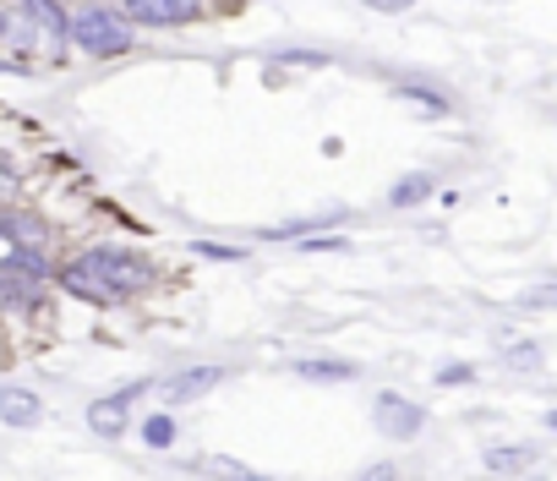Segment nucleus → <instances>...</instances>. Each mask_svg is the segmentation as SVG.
<instances>
[{
	"instance_id": "1",
	"label": "nucleus",
	"mask_w": 557,
	"mask_h": 481,
	"mask_svg": "<svg viewBox=\"0 0 557 481\" xmlns=\"http://www.w3.org/2000/svg\"><path fill=\"white\" fill-rule=\"evenodd\" d=\"M61 291H72L77 301H94V307H115L137 291L153 285V263L143 252H126V247H94L83 258H72L61 274Z\"/></svg>"
},
{
	"instance_id": "2",
	"label": "nucleus",
	"mask_w": 557,
	"mask_h": 481,
	"mask_svg": "<svg viewBox=\"0 0 557 481\" xmlns=\"http://www.w3.org/2000/svg\"><path fill=\"white\" fill-rule=\"evenodd\" d=\"M72 45L83 55H99V61L126 55L132 50V17L126 12H110V7H88V12L72 17Z\"/></svg>"
},
{
	"instance_id": "3",
	"label": "nucleus",
	"mask_w": 557,
	"mask_h": 481,
	"mask_svg": "<svg viewBox=\"0 0 557 481\" xmlns=\"http://www.w3.org/2000/svg\"><path fill=\"white\" fill-rule=\"evenodd\" d=\"M137 28H186L208 12V0H126L121 7Z\"/></svg>"
},
{
	"instance_id": "4",
	"label": "nucleus",
	"mask_w": 557,
	"mask_h": 481,
	"mask_svg": "<svg viewBox=\"0 0 557 481\" xmlns=\"http://www.w3.org/2000/svg\"><path fill=\"white\" fill-rule=\"evenodd\" d=\"M372 421H377V432L383 437H421V427H426V410L416 405V399H405V394H383L377 405H372Z\"/></svg>"
},
{
	"instance_id": "5",
	"label": "nucleus",
	"mask_w": 557,
	"mask_h": 481,
	"mask_svg": "<svg viewBox=\"0 0 557 481\" xmlns=\"http://www.w3.org/2000/svg\"><path fill=\"white\" fill-rule=\"evenodd\" d=\"M137 394H148V383H132V388H121V394L94 399V405H88V427H94L99 437H121V432H126V421H132Z\"/></svg>"
},
{
	"instance_id": "6",
	"label": "nucleus",
	"mask_w": 557,
	"mask_h": 481,
	"mask_svg": "<svg viewBox=\"0 0 557 481\" xmlns=\"http://www.w3.org/2000/svg\"><path fill=\"white\" fill-rule=\"evenodd\" d=\"M39 416H45V399L34 394V388H0V421L7 427H39Z\"/></svg>"
},
{
	"instance_id": "7",
	"label": "nucleus",
	"mask_w": 557,
	"mask_h": 481,
	"mask_svg": "<svg viewBox=\"0 0 557 481\" xmlns=\"http://www.w3.org/2000/svg\"><path fill=\"white\" fill-rule=\"evenodd\" d=\"M219 378H224L219 367H197V372H181V378H170V383H164V399H170V405H181V399H197V394H202V388H213Z\"/></svg>"
},
{
	"instance_id": "8",
	"label": "nucleus",
	"mask_w": 557,
	"mask_h": 481,
	"mask_svg": "<svg viewBox=\"0 0 557 481\" xmlns=\"http://www.w3.org/2000/svg\"><path fill=\"white\" fill-rule=\"evenodd\" d=\"M421 197H432V175H410V181H399V186L388 192L394 208H416Z\"/></svg>"
},
{
	"instance_id": "9",
	"label": "nucleus",
	"mask_w": 557,
	"mask_h": 481,
	"mask_svg": "<svg viewBox=\"0 0 557 481\" xmlns=\"http://www.w3.org/2000/svg\"><path fill=\"white\" fill-rule=\"evenodd\" d=\"M301 378H318V383H339V378H356V361H301Z\"/></svg>"
},
{
	"instance_id": "10",
	"label": "nucleus",
	"mask_w": 557,
	"mask_h": 481,
	"mask_svg": "<svg viewBox=\"0 0 557 481\" xmlns=\"http://www.w3.org/2000/svg\"><path fill=\"white\" fill-rule=\"evenodd\" d=\"M143 443H148V448H170V443H175V421H170V416H148V421H143Z\"/></svg>"
},
{
	"instance_id": "11",
	"label": "nucleus",
	"mask_w": 557,
	"mask_h": 481,
	"mask_svg": "<svg viewBox=\"0 0 557 481\" xmlns=\"http://www.w3.org/2000/svg\"><path fill=\"white\" fill-rule=\"evenodd\" d=\"M535 459V448H486V465L492 470H524Z\"/></svg>"
},
{
	"instance_id": "12",
	"label": "nucleus",
	"mask_w": 557,
	"mask_h": 481,
	"mask_svg": "<svg viewBox=\"0 0 557 481\" xmlns=\"http://www.w3.org/2000/svg\"><path fill=\"white\" fill-rule=\"evenodd\" d=\"M508 367H524V372H535V367H541L535 345H513V350H508Z\"/></svg>"
},
{
	"instance_id": "13",
	"label": "nucleus",
	"mask_w": 557,
	"mask_h": 481,
	"mask_svg": "<svg viewBox=\"0 0 557 481\" xmlns=\"http://www.w3.org/2000/svg\"><path fill=\"white\" fill-rule=\"evenodd\" d=\"M519 307L524 312H546V307H557V291H530V296H519Z\"/></svg>"
},
{
	"instance_id": "14",
	"label": "nucleus",
	"mask_w": 557,
	"mask_h": 481,
	"mask_svg": "<svg viewBox=\"0 0 557 481\" xmlns=\"http://www.w3.org/2000/svg\"><path fill=\"white\" fill-rule=\"evenodd\" d=\"M17 192V164H12V153H0V197H12Z\"/></svg>"
},
{
	"instance_id": "15",
	"label": "nucleus",
	"mask_w": 557,
	"mask_h": 481,
	"mask_svg": "<svg viewBox=\"0 0 557 481\" xmlns=\"http://www.w3.org/2000/svg\"><path fill=\"white\" fill-rule=\"evenodd\" d=\"M197 252H202V258H213V263H235V258H240L235 247H213V240H202V247H197Z\"/></svg>"
},
{
	"instance_id": "16",
	"label": "nucleus",
	"mask_w": 557,
	"mask_h": 481,
	"mask_svg": "<svg viewBox=\"0 0 557 481\" xmlns=\"http://www.w3.org/2000/svg\"><path fill=\"white\" fill-rule=\"evenodd\" d=\"M367 7H372V12H410L416 0H367Z\"/></svg>"
},
{
	"instance_id": "17",
	"label": "nucleus",
	"mask_w": 557,
	"mask_h": 481,
	"mask_svg": "<svg viewBox=\"0 0 557 481\" xmlns=\"http://www.w3.org/2000/svg\"><path fill=\"white\" fill-rule=\"evenodd\" d=\"M0 45H7V12H0Z\"/></svg>"
},
{
	"instance_id": "18",
	"label": "nucleus",
	"mask_w": 557,
	"mask_h": 481,
	"mask_svg": "<svg viewBox=\"0 0 557 481\" xmlns=\"http://www.w3.org/2000/svg\"><path fill=\"white\" fill-rule=\"evenodd\" d=\"M546 427H552V432H557V410H552V416H546Z\"/></svg>"
}]
</instances>
